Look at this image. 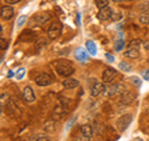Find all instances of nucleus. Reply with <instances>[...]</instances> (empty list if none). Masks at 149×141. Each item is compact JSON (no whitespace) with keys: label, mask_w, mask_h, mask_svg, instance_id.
I'll return each mask as SVG.
<instances>
[{"label":"nucleus","mask_w":149,"mask_h":141,"mask_svg":"<svg viewBox=\"0 0 149 141\" xmlns=\"http://www.w3.org/2000/svg\"><path fill=\"white\" fill-rule=\"evenodd\" d=\"M74 121H76V117H72V119L68 121V123H67V125H66V129H67V130H70V129H71V126L73 125V123H74Z\"/></svg>","instance_id":"obj_32"},{"label":"nucleus","mask_w":149,"mask_h":141,"mask_svg":"<svg viewBox=\"0 0 149 141\" xmlns=\"http://www.w3.org/2000/svg\"><path fill=\"white\" fill-rule=\"evenodd\" d=\"M30 141H51V137L47 134H35L31 136Z\"/></svg>","instance_id":"obj_19"},{"label":"nucleus","mask_w":149,"mask_h":141,"mask_svg":"<svg viewBox=\"0 0 149 141\" xmlns=\"http://www.w3.org/2000/svg\"><path fill=\"white\" fill-rule=\"evenodd\" d=\"M13 75H14V74H13V71H10V73H9V75H8V76H9V78H11Z\"/></svg>","instance_id":"obj_38"},{"label":"nucleus","mask_w":149,"mask_h":141,"mask_svg":"<svg viewBox=\"0 0 149 141\" xmlns=\"http://www.w3.org/2000/svg\"><path fill=\"white\" fill-rule=\"evenodd\" d=\"M61 31H62L61 23H58V21L51 23V25L49 26V29H47V36H49V39H51V40L57 39V37L61 35Z\"/></svg>","instance_id":"obj_4"},{"label":"nucleus","mask_w":149,"mask_h":141,"mask_svg":"<svg viewBox=\"0 0 149 141\" xmlns=\"http://www.w3.org/2000/svg\"><path fill=\"white\" fill-rule=\"evenodd\" d=\"M141 45H142V41L141 40H139V39H134V40L130 41L128 46H129V48H139Z\"/></svg>","instance_id":"obj_26"},{"label":"nucleus","mask_w":149,"mask_h":141,"mask_svg":"<svg viewBox=\"0 0 149 141\" xmlns=\"http://www.w3.org/2000/svg\"><path fill=\"white\" fill-rule=\"evenodd\" d=\"M78 85H80V81L74 78H66L62 81V86L65 89H67V90H71V89L77 87Z\"/></svg>","instance_id":"obj_15"},{"label":"nucleus","mask_w":149,"mask_h":141,"mask_svg":"<svg viewBox=\"0 0 149 141\" xmlns=\"http://www.w3.org/2000/svg\"><path fill=\"white\" fill-rule=\"evenodd\" d=\"M136 92H133V91H125L124 94H122V97H120V102H122L123 105H129V104H132V102L136 100Z\"/></svg>","instance_id":"obj_12"},{"label":"nucleus","mask_w":149,"mask_h":141,"mask_svg":"<svg viewBox=\"0 0 149 141\" xmlns=\"http://www.w3.org/2000/svg\"><path fill=\"white\" fill-rule=\"evenodd\" d=\"M6 111H8L9 116H11V117H19L21 115L20 109H19L17 105L13 100H9L6 102Z\"/></svg>","instance_id":"obj_7"},{"label":"nucleus","mask_w":149,"mask_h":141,"mask_svg":"<svg viewBox=\"0 0 149 141\" xmlns=\"http://www.w3.org/2000/svg\"><path fill=\"white\" fill-rule=\"evenodd\" d=\"M124 45H125L124 40H122V39L116 40V43H114V50L116 51H122L124 49Z\"/></svg>","instance_id":"obj_23"},{"label":"nucleus","mask_w":149,"mask_h":141,"mask_svg":"<svg viewBox=\"0 0 149 141\" xmlns=\"http://www.w3.org/2000/svg\"><path fill=\"white\" fill-rule=\"evenodd\" d=\"M139 23H141V24H144V25H149V13L141 14V16H139Z\"/></svg>","instance_id":"obj_24"},{"label":"nucleus","mask_w":149,"mask_h":141,"mask_svg":"<svg viewBox=\"0 0 149 141\" xmlns=\"http://www.w3.org/2000/svg\"><path fill=\"white\" fill-rule=\"evenodd\" d=\"M124 56L129 59H138L141 56V53H139L138 48H129L127 51H124Z\"/></svg>","instance_id":"obj_17"},{"label":"nucleus","mask_w":149,"mask_h":141,"mask_svg":"<svg viewBox=\"0 0 149 141\" xmlns=\"http://www.w3.org/2000/svg\"><path fill=\"white\" fill-rule=\"evenodd\" d=\"M74 141H91V137L90 136H87L82 133V131L78 130L76 136H74Z\"/></svg>","instance_id":"obj_21"},{"label":"nucleus","mask_w":149,"mask_h":141,"mask_svg":"<svg viewBox=\"0 0 149 141\" xmlns=\"http://www.w3.org/2000/svg\"><path fill=\"white\" fill-rule=\"evenodd\" d=\"M80 18H81V16H80V14H77V25H78V26L81 25V23H80Z\"/></svg>","instance_id":"obj_37"},{"label":"nucleus","mask_w":149,"mask_h":141,"mask_svg":"<svg viewBox=\"0 0 149 141\" xmlns=\"http://www.w3.org/2000/svg\"><path fill=\"white\" fill-rule=\"evenodd\" d=\"M112 14H113V10H112L109 6H106L103 9H100L98 14H97V18H98V20H101V21H107L112 18Z\"/></svg>","instance_id":"obj_10"},{"label":"nucleus","mask_w":149,"mask_h":141,"mask_svg":"<svg viewBox=\"0 0 149 141\" xmlns=\"http://www.w3.org/2000/svg\"><path fill=\"white\" fill-rule=\"evenodd\" d=\"M36 39V32L31 29H25L21 31V34L19 35V40L24 41V43H31V41H35Z\"/></svg>","instance_id":"obj_6"},{"label":"nucleus","mask_w":149,"mask_h":141,"mask_svg":"<svg viewBox=\"0 0 149 141\" xmlns=\"http://www.w3.org/2000/svg\"><path fill=\"white\" fill-rule=\"evenodd\" d=\"M104 82H95L92 85L91 87V96L92 97H97V96H100L101 94H103L104 91V85H103Z\"/></svg>","instance_id":"obj_13"},{"label":"nucleus","mask_w":149,"mask_h":141,"mask_svg":"<svg viewBox=\"0 0 149 141\" xmlns=\"http://www.w3.org/2000/svg\"><path fill=\"white\" fill-rule=\"evenodd\" d=\"M95 3L98 9H103L106 6H108V0H95Z\"/></svg>","instance_id":"obj_25"},{"label":"nucleus","mask_w":149,"mask_h":141,"mask_svg":"<svg viewBox=\"0 0 149 141\" xmlns=\"http://www.w3.org/2000/svg\"><path fill=\"white\" fill-rule=\"evenodd\" d=\"M35 82H36V85H39V86H49L51 82H52V78L50 76L49 74H40V75H37L36 79H35Z\"/></svg>","instance_id":"obj_9"},{"label":"nucleus","mask_w":149,"mask_h":141,"mask_svg":"<svg viewBox=\"0 0 149 141\" xmlns=\"http://www.w3.org/2000/svg\"><path fill=\"white\" fill-rule=\"evenodd\" d=\"M125 91H128V90L123 84H114V85H109L104 89L103 95L109 97V96H113V95H118V94L122 95V94H124Z\"/></svg>","instance_id":"obj_3"},{"label":"nucleus","mask_w":149,"mask_h":141,"mask_svg":"<svg viewBox=\"0 0 149 141\" xmlns=\"http://www.w3.org/2000/svg\"><path fill=\"white\" fill-rule=\"evenodd\" d=\"M86 50H87L91 55H93V56L97 54V46H96V44L93 43L92 40H87V41H86Z\"/></svg>","instance_id":"obj_18"},{"label":"nucleus","mask_w":149,"mask_h":141,"mask_svg":"<svg viewBox=\"0 0 149 141\" xmlns=\"http://www.w3.org/2000/svg\"><path fill=\"white\" fill-rule=\"evenodd\" d=\"M26 20H27V16H26V15H21L20 18L17 19V23H16V25H17L19 27H21V26H22V25H24L25 23H26Z\"/></svg>","instance_id":"obj_28"},{"label":"nucleus","mask_w":149,"mask_h":141,"mask_svg":"<svg viewBox=\"0 0 149 141\" xmlns=\"http://www.w3.org/2000/svg\"><path fill=\"white\" fill-rule=\"evenodd\" d=\"M143 46H144V49H146V50H148V51H149V40L144 41V43H143Z\"/></svg>","instance_id":"obj_36"},{"label":"nucleus","mask_w":149,"mask_h":141,"mask_svg":"<svg viewBox=\"0 0 149 141\" xmlns=\"http://www.w3.org/2000/svg\"><path fill=\"white\" fill-rule=\"evenodd\" d=\"M118 68H119V70H122V71H124V73H129L130 70H132V66H130L127 61H120Z\"/></svg>","instance_id":"obj_22"},{"label":"nucleus","mask_w":149,"mask_h":141,"mask_svg":"<svg viewBox=\"0 0 149 141\" xmlns=\"http://www.w3.org/2000/svg\"><path fill=\"white\" fill-rule=\"evenodd\" d=\"M74 59L78 60V61H81V63L87 61V60H88L87 51L83 48H77L76 50H74Z\"/></svg>","instance_id":"obj_16"},{"label":"nucleus","mask_w":149,"mask_h":141,"mask_svg":"<svg viewBox=\"0 0 149 141\" xmlns=\"http://www.w3.org/2000/svg\"><path fill=\"white\" fill-rule=\"evenodd\" d=\"M129 80H130V82H132L133 85H136V86H141V84H142V81L139 80L138 76H130Z\"/></svg>","instance_id":"obj_29"},{"label":"nucleus","mask_w":149,"mask_h":141,"mask_svg":"<svg viewBox=\"0 0 149 141\" xmlns=\"http://www.w3.org/2000/svg\"><path fill=\"white\" fill-rule=\"evenodd\" d=\"M142 75H143V78H144V80H146V81H149V69L144 70V71L142 73Z\"/></svg>","instance_id":"obj_31"},{"label":"nucleus","mask_w":149,"mask_h":141,"mask_svg":"<svg viewBox=\"0 0 149 141\" xmlns=\"http://www.w3.org/2000/svg\"><path fill=\"white\" fill-rule=\"evenodd\" d=\"M111 19H112V20H118V19H120V13H116V14H114V11H113Z\"/></svg>","instance_id":"obj_35"},{"label":"nucleus","mask_w":149,"mask_h":141,"mask_svg":"<svg viewBox=\"0 0 149 141\" xmlns=\"http://www.w3.org/2000/svg\"><path fill=\"white\" fill-rule=\"evenodd\" d=\"M55 69H56V71H57V74L63 78H70L74 73L73 66L68 61H66V60H60V61H57L55 65Z\"/></svg>","instance_id":"obj_1"},{"label":"nucleus","mask_w":149,"mask_h":141,"mask_svg":"<svg viewBox=\"0 0 149 141\" xmlns=\"http://www.w3.org/2000/svg\"><path fill=\"white\" fill-rule=\"evenodd\" d=\"M117 75V70L113 69V68H106L102 73V81L104 84H108L111 82L112 80L114 79V76Z\"/></svg>","instance_id":"obj_8"},{"label":"nucleus","mask_w":149,"mask_h":141,"mask_svg":"<svg viewBox=\"0 0 149 141\" xmlns=\"http://www.w3.org/2000/svg\"><path fill=\"white\" fill-rule=\"evenodd\" d=\"M104 56H106V59L108 60L109 63H113L114 60H116V59H114V56H113V55H111V54H108V53H107V54H106Z\"/></svg>","instance_id":"obj_33"},{"label":"nucleus","mask_w":149,"mask_h":141,"mask_svg":"<svg viewBox=\"0 0 149 141\" xmlns=\"http://www.w3.org/2000/svg\"><path fill=\"white\" fill-rule=\"evenodd\" d=\"M132 119H133V116L130 114H125L123 116H120L117 120V128L120 133H123V131L127 130V128L130 125V123H132Z\"/></svg>","instance_id":"obj_5"},{"label":"nucleus","mask_w":149,"mask_h":141,"mask_svg":"<svg viewBox=\"0 0 149 141\" xmlns=\"http://www.w3.org/2000/svg\"><path fill=\"white\" fill-rule=\"evenodd\" d=\"M6 46H8V41H6V39L1 37V39H0V48H1V50H5V49H6Z\"/></svg>","instance_id":"obj_30"},{"label":"nucleus","mask_w":149,"mask_h":141,"mask_svg":"<svg viewBox=\"0 0 149 141\" xmlns=\"http://www.w3.org/2000/svg\"><path fill=\"white\" fill-rule=\"evenodd\" d=\"M24 75H25V69L24 68H20L17 70V73L15 74V79L16 80H21L22 78H24Z\"/></svg>","instance_id":"obj_27"},{"label":"nucleus","mask_w":149,"mask_h":141,"mask_svg":"<svg viewBox=\"0 0 149 141\" xmlns=\"http://www.w3.org/2000/svg\"><path fill=\"white\" fill-rule=\"evenodd\" d=\"M80 131H82L85 135L87 136H90V137H92V135H93V129H92V126L90 124H85V125H81L80 126V129H78Z\"/></svg>","instance_id":"obj_20"},{"label":"nucleus","mask_w":149,"mask_h":141,"mask_svg":"<svg viewBox=\"0 0 149 141\" xmlns=\"http://www.w3.org/2000/svg\"><path fill=\"white\" fill-rule=\"evenodd\" d=\"M22 97L26 102H34L36 100V96H35V92L32 90L31 86H25L22 89Z\"/></svg>","instance_id":"obj_11"},{"label":"nucleus","mask_w":149,"mask_h":141,"mask_svg":"<svg viewBox=\"0 0 149 141\" xmlns=\"http://www.w3.org/2000/svg\"><path fill=\"white\" fill-rule=\"evenodd\" d=\"M21 0H5V3L8 5H14V4H19Z\"/></svg>","instance_id":"obj_34"},{"label":"nucleus","mask_w":149,"mask_h":141,"mask_svg":"<svg viewBox=\"0 0 149 141\" xmlns=\"http://www.w3.org/2000/svg\"><path fill=\"white\" fill-rule=\"evenodd\" d=\"M0 16H1L3 20H10V19L14 16V9L9 5L3 6L1 10H0Z\"/></svg>","instance_id":"obj_14"},{"label":"nucleus","mask_w":149,"mask_h":141,"mask_svg":"<svg viewBox=\"0 0 149 141\" xmlns=\"http://www.w3.org/2000/svg\"><path fill=\"white\" fill-rule=\"evenodd\" d=\"M50 19H51L50 13H45V11L37 13V14H35V15L31 18L30 25L31 26H41V25H45L46 23L50 20Z\"/></svg>","instance_id":"obj_2"}]
</instances>
